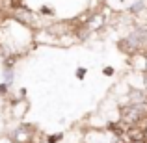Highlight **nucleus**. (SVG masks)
I'll return each instance as SVG.
<instances>
[{
  "label": "nucleus",
  "instance_id": "f257e3e1",
  "mask_svg": "<svg viewBox=\"0 0 147 143\" xmlns=\"http://www.w3.org/2000/svg\"><path fill=\"white\" fill-rule=\"evenodd\" d=\"M34 126L30 125H19L17 128L11 134V140L13 143H32L34 141Z\"/></svg>",
  "mask_w": 147,
  "mask_h": 143
},
{
  "label": "nucleus",
  "instance_id": "f03ea898",
  "mask_svg": "<svg viewBox=\"0 0 147 143\" xmlns=\"http://www.w3.org/2000/svg\"><path fill=\"white\" fill-rule=\"evenodd\" d=\"M123 138L125 141H147L145 138V128L144 125H132V126H127L125 132H123Z\"/></svg>",
  "mask_w": 147,
  "mask_h": 143
},
{
  "label": "nucleus",
  "instance_id": "7ed1b4c3",
  "mask_svg": "<svg viewBox=\"0 0 147 143\" xmlns=\"http://www.w3.org/2000/svg\"><path fill=\"white\" fill-rule=\"evenodd\" d=\"M34 43H37V45H58V37L52 36L47 28H41L34 34Z\"/></svg>",
  "mask_w": 147,
  "mask_h": 143
},
{
  "label": "nucleus",
  "instance_id": "20e7f679",
  "mask_svg": "<svg viewBox=\"0 0 147 143\" xmlns=\"http://www.w3.org/2000/svg\"><path fill=\"white\" fill-rule=\"evenodd\" d=\"M26 111H28V102L24 99H15L11 102V117L13 119H21Z\"/></svg>",
  "mask_w": 147,
  "mask_h": 143
},
{
  "label": "nucleus",
  "instance_id": "39448f33",
  "mask_svg": "<svg viewBox=\"0 0 147 143\" xmlns=\"http://www.w3.org/2000/svg\"><path fill=\"white\" fill-rule=\"evenodd\" d=\"M145 7H147L145 0H138V2H134V4L129 6V11H130V13H140V11H144Z\"/></svg>",
  "mask_w": 147,
  "mask_h": 143
},
{
  "label": "nucleus",
  "instance_id": "423d86ee",
  "mask_svg": "<svg viewBox=\"0 0 147 143\" xmlns=\"http://www.w3.org/2000/svg\"><path fill=\"white\" fill-rule=\"evenodd\" d=\"M13 69H9V67H4V82L9 86V84H13Z\"/></svg>",
  "mask_w": 147,
  "mask_h": 143
},
{
  "label": "nucleus",
  "instance_id": "0eeeda50",
  "mask_svg": "<svg viewBox=\"0 0 147 143\" xmlns=\"http://www.w3.org/2000/svg\"><path fill=\"white\" fill-rule=\"evenodd\" d=\"M61 140H63V134H61V132L50 134V136L47 138V143H58V141H61Z\"/></svg>",
  "mask_w": 147,
  "mask_h": 143
},
{
  "label": "nucleus",
  "instance_id": "6e6552de",
  "mask_svg": "<svg viewBox=\"0 0 147 143\" xmlns=\"http://www.w3.org/2000/svg\"><path fill=\"white\" fill-rule=\"evenodd\" d=\"M22 4H24V0H7V6L11 7V11L17 9V7H21Z\"/></svg>",
  "mask_w": 147,
  "mask_h": 143
},
{
  "label": "nucleus",
  "instance_id": "1a4fd4ad",
  "mask_svg": "<svg viewBox=\"0 0 147 143\" xmlns=\"http://www.w3.org/2000/svg\"><path fill=\"white\" fill-rule=\"evenodd\" d=\"M86 73H88V69H84V67H78V69H76V78H78V80H84Z\"/></svg>",
  "mask_w": 147,
  "mask_h": 143
},
{
  "label": "nucleus",
  "instance_id": "9d476101",
  "mask_svg": "<svg viewBox=\"0 0 147 143\" xmlns=\"http://www.w3.org/2000/svg\"><path fill=\"white\" fill-rule=\"evenodd\" d=\"M7 91H9V86H7L6 82H2V84H0V97H6Z\"/></svg>",
  "mask_w": 147,
  "mask_h": 143
},
{
  "label": "nucleus",
  "instance_id": "9b49d317",
  "mask_svg": "<svg viewBox=\"0 0 147 143\" xmlns=\"http://www.w3.org/2000/svg\"><path fill=\"white\" fill-rule=\"evenodd\" d=\"M39 13H41V15H52V9H50V7H47V6H41Z\"/></svg>",
  "mask_w": 147,
  "mask_h": 143
},
{
  "label": "nucleus",
  "instance_id": "f8f14e48",
  "mask_svg": "<svg viewBox=\"0 0 147 143\" xmlns=\"http://www.w3.org/2000/svg\"><path fill=\"white\" fill-rule=\"evenodd\" d=\"M102 73H104V76H112V75H114V69H112V67H104Z\"/></svg>",
  "mask_w": 147,
  "mask_h": 143
},
{
  "label": "nucleus",
  "instance_id": "ddd939ff",
  "mask_svg": "<svg viewBox=\"0 0 147 143\" xmlns=\"http://www.w3.org/2000/svg\"><path fill=\"white\" fill-rule=\"evenodd\" d=\"M140 125H144V128H145V138H147V119H144V121H142Z\"/></svg>",
  "mask_w": 147,
  "mask_h": 143
}]
</instances>
